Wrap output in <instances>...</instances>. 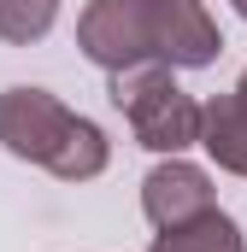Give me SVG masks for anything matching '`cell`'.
Returning a JSON list of instances; mask_svg holds the SVG:
<instances>
[{"label": "cell", "mask_w": 247, "mask_h": 252, "mask_svg": "<svg viewBox=\"0 0 247 252\" xmlns=\"http://www.w3.org/2000/svg\"><path fill=\"white\" fill-rule=\"evenodd\" d=\"M0 141L6 153L47 164L65 182H88L106 170V135L100 124L65 112L47 88H6L0 94Z\"/></svg>", "instance_id": "obj_1"}, {"label": "cell", "mask_w": 247, "mask_h": 252, "mask_svg": "<svg viewBox=\"0 0 247 252\" xmlns=\"http://www.w3.org/2000/svg\"><path fill=\"white\" fill-rule=\"evenodd\" d=\"M112 106L129 118L135 141L147 153H171L177 158L183 147H194V135H200V106L171 82V70L159 59L112 70Z\"/></svg>", "instance_id": "obj_2"}, {"label": "cell", "mask_w": 247, "mask_h": 252, "mask_svg": "<svg viewBox=\"0 0 247 252\" xmlns=\"http://www.w3.org/2000/svg\"><path fill=\"white\" fill-rule=\"evenodd\" d=\"M77 47L100 64L106 76L129 70V64L153 59V18L147 0H88L82 24H77Z\"/></svg>", "instance_id": "obj_3"}, {"label": "cell", "mask_w": 247, "mask_h": 252, "mask_svg": "<svg viewBox=\"0 0 247 252\" xmlns=\"http://www.w3.org/2000/svg\"><path fill=\"white\" fill-rule=\"evenodd\" d=\"M147 18H153V59L171 70H200L224 53V35L200 0H147Z\"/></svg>", "instance_id": "obj_4"}, {"label": "cell", "mask_w": 247, "mask_h": 252, "mask_svg": "<svg viewBox=\"0 0 247 252\" xmlns=\"http://www.w3.org/2000/svg\"><path fill=\"white\" fill-rule=\"evenodd\" d=\"M141 211H147L153 229L188 223V217L212 211V176L194 170V164H183V158H171V164L147 170V182H141Z\"/></svg>", "instance_id": "obj_5"}, {"label": "cell", "mask_w": 247, "mask_h": 252, "mask_svg": "<svg viewBox=\"0 0 247 252\" xmlns=\"http://www.w3.org/2000/svg\"><path fill=\"white\" fill-rule=\"evenodd\" d=\"M224 170H236L247 176V100L236 94H218V100H206L200 106V135H194Z\"/></svg>", "instance_id": "obj_6"}, {"label": "cell", "mask_w": 247, "mask_h": 252, "mask_svg": "<svg viewBox=\"0 0 247 252\" xmlns=\"http://www.w3.org/2000/svg\"><path fill=\"white\" fill-rule=\"evenodd\" d=\"M153 252H242V229L212 205V211H200V217H188V223L159 229Z\"/></svg>", "instance_id": "obj_7"}, {"label": "cell", "mask_w": 247, "mask_h": 252, "mask_svg": "<svg viewBox=\"0 0 247 252\" xmlns=\"http://www.w3.org/2000/svg\"><path fill=\"white\" fill-rule=\"evenodd\" d=\"M53 18H59V0H0V41L30 47L53 30Z\"/></svg>", "instance_id": "obj_8"}, {"label": "cell", "mask_w": 247, "mask_h": 252, "mask_svg": "<svg viewBox=\"0 0 247 252\" xmlns=\"http://www.w3.org/2000/svg\"><path fill=\"white\" fill-rule=\"evenodd\" d=\"M230 6H236V12H242V18H247V0H230Z\"/></svg>", "instance_id": "obj_9"}, {"label": "cell", "mask_w": 247, "mask_h": 252, "mask_svg": "<svg viewBox=\"0 0 247 252\" xmlns=\"http://www.w3.org/2000/svg\"><path fill=\"white\" fill-rule=\"evenodd\" d=\"M236 100H247V76H242V88H236Z\"/></svg>", "instance_id": "obj_10"}]
</instances>
